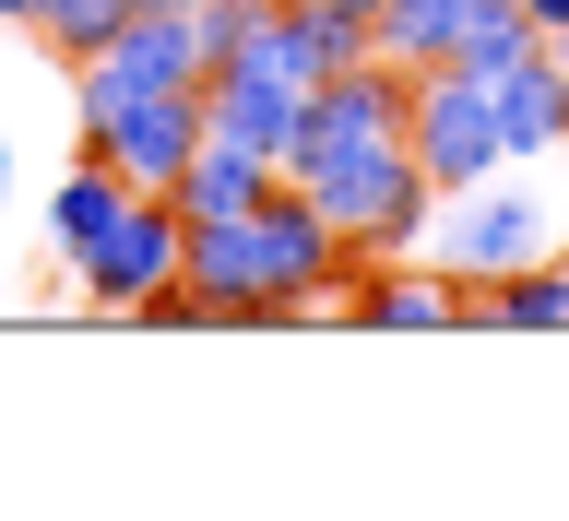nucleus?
Masks as SVG:
<instances>
[{"label":"nucleus","instance_id":"f257e3e1","mask_svg":"<svg viewBox=\"0 0 569 521\" xmlns=\"http://www.w3.org/2000/svg\"><path fill=\"white\" fill-rule=\"evenodd\" d=\"M71 119H83V154L131 178V190H178L190 142H202V83H119V71H71Z\"/></svg>","mask_w":569,"mask_h":521},{"label":"nucleus","instance_id":"f03ea898","mask_svg":"<svg viewBox=\"0 0 569 521\" xmlns=\"http://www.w3.org/2000/svg\"><path fill=\"white\" fill-rule=\"evenodd\" d=\"M558 249V202L533 190L522 167H498V178H475V190H439V226H427V261L451 284H510L522 261H546Z\"/></svg>","mask_w":569,"mask_h":521},{"label":"nucleus","instance_id":"7ed1b4c3","mask_svg":"<svg viewBox=\"0 0 569 521\" xmlns=\"http://www.w3.org/2000/svg\"><path fill=\"white\" fill-rule=\"evenodd\" d=\"M297 190L332 213V238H345L356 261H403V249H427V226H439V178L416 167V142L356 154V167H320V178H297Z\"/></svg>","mask_w":569,"mask_h":521},{"label":"nucleus","instance_id":"20e7f679","mask_svg":"<svg viewBox=\"0 0 569 521\" xmlns=\"http://www.w3.org/2000/svg\"><path fill=\"white\" fill-rule=\"evenodd\" d=\"M403 142H416V167L439 178V190H475V178L522 167V154H510V131H498V83H487V71H462V60L416 71V107H403Z\"/></svg>","mask_w":569,"mask_h":521},{"label":"nucleus","instance_id":"39448f33","mask_svg":"<svg viewBox=\"0 0 569 521\" xmlns=\"http://www.w3.org/2000/svg\"><path fill=\"white\" fill-rule=\"evenodd\" d=\"M403 107H416V71L391 60H345L309 83V142H297V167L284 178H320V167H356V154H391L403 142Z\"/></svg>","mask_w":569,"mask_h":521},{"label":"nucleus","instance_id":"423d86ee","mask_svg":"<svg viewBox=\"0 0 569 521\" xmlns=\"http://www.w3.org/2000/svg\"><path fill=\"white\" fill-rule=\"evenodd\" d=\"M71 273H83V309H107V320H131L154 284H178L190 273V213H178V190H131V213H119Z\"/></svg>","mask_w":569,"mask_h":521},{"label":"nucleus","instance_id":"0eeeda50","mask_svg":"<svg viewBox=\"0 0 569 521\" xmlns=\"http://www.w3.org/2000/svg\"><path fill=\"white\" fill-rule=\"evenodd\" d=\"M475 284H451L427 249H403V261H356L345 297H332V320L345 332H475Z\"/></svg>","mask_w":569,"mask_h":521},{"label":"nucleus","instance_id":"6e6552de","mask_svg":"<svg viewBox=\"0 0 569 521\" xmlns=\"http://www.w3.org/2000/svg\"><path fill=\"white\" fill-rule=\"evenodd\" d=\"M202 131L249 142L261 167H297V142H309V83H284L261 48H249V60H213L202 71Z\"/></svg>","mask_w":569,"mask_h":521},{"label":"nucleus","instance_id":"1a4fd4ad","mask_svg":"<svg viewBox=\"0 0 569 521\" xmlns=\"http://www.w3.org/2000/svg\"><path fill=\"white\" fill-rule=\"evenodd\" d=\"M261 60H273L284 83H320V71H345V60H380V12H368V0L284 12V0H273V24H261Z\"/></svg>","mask_w":569,"mask_h":521},{"label":"nucleus","instance_id":"9d476101","mask_svg":"<svg viewBox=\"0 0 569 521\" xmlns=\"http://www.w3.org/2000/svg\"><path fill=\"white\" fill-rule=\"evenodd\" d=\"M498 83V131H510V154H569V60L558 48H522L510 71H487Z\"/></svg>","mask_w":569,"mask_h":521},{"label":"nucleus","instance_id":"9b49d317","mask_svg":"<svg viewBox=\"0 0 569 521\" xmlns=\"http://www.w3.org/2000/svg\"><path fill=\"white\" fill-rule=\"evenodd\" d=\"M96 71H119V83H202V24L190 12H154V0H131V24L96 48Z\"/></svg>","mask_w":569,"mask_h":521},{"label":"nucleus","instance_id":"f8f14e48","mask_svg":"<svg viewBox=\"0 0 569 521\" xmlns=\"http://www.w3.org/2000/svg\"><path fill=\"white\" fill-rule=\"evenodd\" d=\"M119 213H131V178L107 167V154H71V178L48 190V249H60V261H83Z\"/></svg>","mask_w":569,"mask_h":521},{"label":"nucleus","instance_id":"ddd939ff","mask_svg":"<svg viewBox=\"0 0 569 521\" xmlns=\"http://www.w3.org/2000/svg\"><path fill=\"white\" fill-rule=\"evenodd\" d=\"M284 167H261V154H249V142H190V167H178V213H190V226H202V213H249L261 202V190H273Z\"/></svg>","mask_w":569,"mask_h":521},{"label":"nucleus","instance_id":"4468645a","mask_svg":"<svg viewBox=\"0 0 569 521\" xmlns=\"http://www.w3.org/2000/svg\"><path fill=\"white\" fill-rule=\"evenodd\" d=\"M475 24V0H380V60L391 71H439Z\"/></svg>","mask_w":569,"mask_h":521},{"label":"nucleus","instance_id":"2eb2a0df","mask_svg":"<svg viewBox=\"0 0 569 521\" xmlns=\"http://www.w3.org/2000/svg\"><path fill=\"white\" fill-rule=\"evenodd\" d=\"M475 332H569V261L546 249V261H522L510 284H487Z\"/></svg>","mask_w":569,"mask_h":521},{"label":"nucleus","instance_id":"dca6fc26","mask_svg":"<svg viewBox=\"0 0 569 521\" xmlns=\"http://www.w3.org/2000/svg\"><path fill=\"white\" fill-rule=\"evenodd\" d=\"M119 24H131V0H48V12H36V48L83 71V60H96V48H107Z\"/></svg>","mask_w":569,"mask_h":521},{"label":"nucleus","instance_id":"f3484780","mask_svg":"<svg viewBox=\"0 0 569 521\" xmlns=\"http://www.w3.org/2000/svg\"><path fill=\"white\" fill-rule=\"evenodd\" d=\"M522 48H546V24H533L522 0H475V24H462V48H451V60H462V71H510Z\"/></svg>","mask_w":569,"mask_h":521},{"label":"nucleus","instance_id":"a211bd4d","mask_svg":"<svg viewBox=\"0 0 569 521\" xmlns=\"http://www.w3.org/2000/svg\"><path fill=\"white\" fill-rule=\"evenodd\" d=\"M190 24H202V60H249V48H261V24H273V0H202Z\"/></svg>","mask_w":569,"mask_h":521},{"label":"nucleus","instance_id":"6ab92c4d","mask_svg":"<svg viewBox=\"0 0 569 521\" xmlns=\"http://www.w3.org/2000/svg\"><path fill=\"white\" fill-rule=\"evenodd\" d=\"M36 12H48V0H0V24H24V36H36Z\"/></svg>","mask_w":569,"mask_h":521},{"label":"nucleus","instance_id":"aec40b11","mask_svg":"<svg viewBox=\"0 0 569 521\" xmlns=\"http://www.w3.org/2000/svg\"><path fill=\"white\" fill-rule=\"evenodd\" d=\"M0 213H12V142H0Z\"/></svg>","mask_w":569,"mask_h":521},{"label":"nucleus","instance_id":"412c9836","mask_svg":"<svg viewBox=\"0 0 569 521\" xmlns=\"http://www.w3.org/2000/svg\"><path fill=\"white\" fill-rule=\"evenodd\" d=\"M154 12H202V0H154Z\"/></svg>","mask_w":569,"mask_h":521},{"label":"nucleus","instance_id":"4be33fe9","mask_svg":"<svg viewBox=\"0 0 569 521\" xmlns=\"http://www.w3.org/2000/svg\"><path fill=\"white\" fill-rule=\"evenodd\" d=\"M284 12H320V0H284Z\"/></svg>","mask_w":569,"mask_h":521},{"label":"nucleus","instance_id":"5701e85b","mask_svg":"<svg viewBox=\"0 0 569 521\" xmlns=\"http://www.w3.org/2000/svg\"><path fill=\"white\" fill-rule=\"evenodd\" d=\"M546 48H558V60H569V36H546Z\"/></svg>","mask_w":569,"mask_h":521},{"label":"nucleus","instance_id":"b1692460","mask_svg":"<svg viewBox=\"0 0 569 521\" xmlns=\"http://www.w3.org/2000/svg\"><path fill=\"white\" fill-rule=\"evenodd\" d=\"M558 261H569V238H558Z\"/></svg>","mask_w":569,"mask_h":521},{"label":"nucleus","instance_id":"393cba45","mask_svg":"<svg viewBox=\"0 0 569 521\" xmlns=\"http://www.w3.org/2000/svg\"><path fill=\"white\" fill-rule=\"evenodd\" d=\"M368 12H380V0H368Z\"/></svg>","mask_w":569,"mask_h":521}]
</instances>
